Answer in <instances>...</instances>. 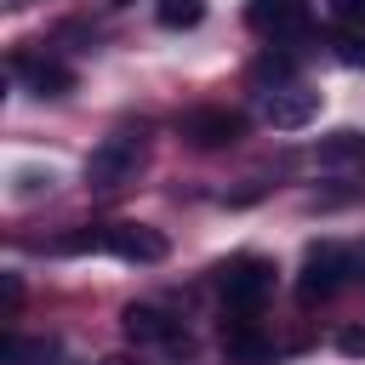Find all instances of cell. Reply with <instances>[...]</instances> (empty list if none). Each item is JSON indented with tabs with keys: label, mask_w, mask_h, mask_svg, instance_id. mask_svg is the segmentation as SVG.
I'll return each mask as SVG.
<instances>
[{
	"label": "cell",
	"mask_w": 365,
	"mask_h": 365,
	"mask_svg": "<svg viewBox=\"0 0 365 365\" xmlns=\"http://www.w3.org/2000/svg\"><path fill=\"white\" fill-rule=\"evenodd\" d=\"M137 165H143V137H137V131H114V137H103V143L91 148V160H86V188L114 194V188H125V182L137 177Z\"/></svg>",
	"instance_id": "obj_1"
},
{
	"label": "cell",
	"mask_w": 365,
	"mask_h": 365,
	"mask_svg": "<svg viewBox=\"0 0 365 365\" xmlns=\"http://www.w3.org/2000/svg\"><path fill=\"white\" fill-rule=\"evenodd\" d=\"M348 274H354V251L325 240V245H314V251H308V262H302V274H297V291H302V302H319V297L342 291V285H348Z\"/></svg>",
	"instance_id": "obj_2"
},
{
	"label": "cell",
	"mask_w": 365,
	"mask_h": 365,
	"mask_svg": "<svg viewBox=\"0 0 365 365\" xmlns=\"http://www.w3.org/2000/svg\"><path fill=\"white\" fill-rule=\"evenodd\" d=\"M268 291H274V262H262V257H240V262L222 268V297H228V308L257 314Z\"/></svg>",
	"instance_id": "obj_3"
},
{
	"label": "cell",
	"mask_w": 365,
	"mask_h": 365,
	"mask_svg": "<svg viewBox=\"0 0 365 365\" xmlns=\"http://www.w3.org/2000/svg\"><path fill=\"white\" fill-rule=\"evenodd\" d=\"M103 251L120 257V262H165V234L148 228V222H108L103 228Z\"/></svg>",
	"instance_id": "obj_4"
},
{
	"label": "cell",
	"mask_w": 365,
	"mask_h": 365,
	"mask_svg": "<svg viewBox=\"0 0 365 365\" xmlns=\"http://www.w3.org/2000/svg\"><path fill=\"white\" fill-rule=\"evenodd\" d=\"M319 120V91L308 86H274L268 91V125L274 131H302Z\"/></svg>",
	"instance_id": "obj_5"
},
{
	"label": "cell",
	"mask_w": 365,
	"mask_h": 365,
	"mask_svg": "<svg viewBox=\"0 0 365 365\" xmlns=\"http://www.w3.org/2000/svg\"><path fill=\"white\" fill-rule=\"evenodd\" d=\"M245 23L262 29V34H302L314 23V11H308V0H251Z\"/></svg>",
	"instance_id": "obj_6"
},
{
	"label": "cell",
	"mask_w": 365,
	"mask_h": 365,
	"mask_svg": "<svg viewBox=\"0 0 365 365\" xmlns=\"http://www.w3.org/2000/svg\"><path fill=\"white\" fill-rule=\"evenodd\" d=\"M240 137H245V120L234 108H200V114H188V143H200V148H228Z\"/></svg>",
	"instance_id": "obj_7"
},
{
	"label": "cell",
	"mask_w": 365,
	"mask_h": 365,
	"mask_svg": "<svg viewBox=\"0 0 365 365\" xmlns=\"http://www.w3.org/2000/svg\"><path fill=\"white\" fill-rule=\"evenodd\" d=\"M222 348H228V359H240V365H262V359L274 354V348H268V336H262L245 314H240L234 325H222Z\"/></svg>",
	"instance_id": "obj_8"
},
{
	"label": "cell",
	"mask_w": 365,
	"mask_h": 365,
	"mask_svg": "<svg viewBox=\"0 0 365 365\" xmlns=\"http://www.w3.org/2000/svg\"><path fill=\"white\" fill-rule=\"evenodd\" d=\"M120 325H125L131 342H171V336H177V325H171L160 308H148V302H131V308L120 314Z\"/></svg>",
	"instance_id": "obj_9"
},
{
	"label": "cell",
	"mask_w": 365,
	"mask_h": 365,
	"mask_svg": "<svg viewBox=\"0 0 365 365\" xmlns=\"http://www.w3.org/2000/svg\"><path fill=\"white\" fill-rule=\"evenodd\" d=\"M17 74H23L40 97H63V91L74 86V74H68L63 63H17Z\"/></svg>",
	"instance_id": "obj_10"
},
{
	"label": "cell",
	"mask_w": 365,
	"mask_h": 365,
	"mask_svg": "<svg viewBox=\"0 0 365 365\" xmlns=\"http://www.w3.org/2000/svg\"><path fill=\"white\" fill-rule=\"evenodd\" d=\"M46 359H51V342L46 336H17L11 331L0 342V365H46Z\"/></svg>",
	"instance_id": "obj_11"
},
{
	"label": "cell",
	"mask_w": 365,
	"mask_h": 365,
	"mask_svg": "<svg viewBox=\"0 0 365 365\" xmlns=\"http://www.w3.org/2000/svg\"><path fill=\"white\" fill-rule=\"evenodd\" d=\"M205 17V0H160V23L165 29H194Z\"/></svg>",
	"instance_id": "obj_12"
},
{
	"label": "cell",
	"mask_w": 365,
	"mask_h": 365,
	"mask_svg": "<svg viewBox=\"0 0 365 365\" xmlns=\"http://www.w3.org/2000/svg\"><path fill=\"white\" fill-rule=\"evenodd\" d=\"M336 63L365 68V34H342V40H336Z\"/></svg>",
	"instance_id": "obj_13"
},
{
	"label": "cell",
	"mask_w": 365,
	"mask_h": 365,
	"mask_svg": "<svg viewBox=\"0 0 365 365\" xmlns=\"http://www.w3.org/2000/svg\"><path fill=\"white\" fill-rule=\"evenodd\" d=\"M336 354L365 359V325H342V331H336Z\"/></svg>",
	"instance_id": "obj_14"
},
{
	"label": "cell",
	"mask_w": 365,
	"mask_h": 365,
	"mask_svg": "<svg viewBox=\"0 0 365 365\" xmlns=\"http://www.w3.org/2000/svg\"><path fill=\"white\" fill-rule=\"evenodd\" d=\"M40 188H51V171L23 165V171H17V200H29V194H40Z\"/></svg>",
	"instance_id": "obj_15"
},
{
	"label": "cell",
	"mask_w": 365,
	"mask_h": 365,
	"mask_svg": "<svg viewBox=\"0 0 365 365\" xmlns=\"http://www.w3.org/2000/svg\"><path fill=\"white\" fill-rule=\"evenodd\" d=\"M0 302H6V314H17V302H23V285H17V274H0Z\"/></svg>",
	"instance_id": "obj_16"
},
{
	"label": "cell",
	"mask_w": 365,
	"mask_h": 365,
	"mask_svg": "<svg viewBox=\"0 0 365 365\" xmlns=\"http://www.w3.org/2000/svg\"><path fill=\"white\" fill-rule=\"evenodd\" d=\"M331 11H336L342 23H365V0H331Z\"/></svg>",
	"instance_id": "obj_17"
},
{
	"label": "cell",
	"mask_w": 365,
	"mask_h": 365,
	"mask_svg": "<svg viewBox=\"0 0 365 365\" xmlns=\"http://www.w3.org/2000/svg\"><path fill=\"white\" fill-rule=\"evenodd\" d=\"M97 365H131V359H125V354H108V359H97Z\"/></svg>",
	"instance_id": "obj_18"
},
{
	"label": "cell",
	"mask_w": 365,
	"mask_h": 365,
	"mask_svg": "<svg viewBox=\"0 0 365 365\" xmlns=\"http://www.w3.org/2000/svg\"><path fill=\"white\" fill-rule=\"evenodd\" d=\"M114 6H125V0H114Z\"/></svg>",
	"instance_id": "obj_19"
}]
</instances>
